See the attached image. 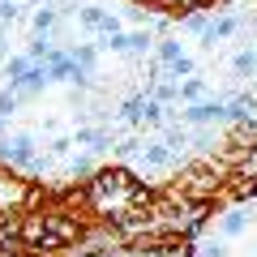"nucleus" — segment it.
<instances>
[{
	"instance_id": "obj_1",
	"label": "nucleus",
	"mask_w": 257,
	"mask_h": 257,
	"mask_svg": "<svg viewBox=\"0 0 257 257\" xmlns=\"http://www.w3.org/2000/svg\"><path fill=\"white\" fill-rule=\"evenodd\" d=\"M142 202H150V189L133 172H124V167H103L86 184V206L94 214H103L107 223L133 214V206H142Z\"/></svg>"
},
{
	"instance_id": "obj_2",
	"label": "nucleus",
	"mask_w": 257,
	"mask_h": 257,
	"mask_svg": "<svg viewBox=\"0 0 257 257\" xmlns=\"http://www.w3.org/2000/svg\"><path fill=\"white\" fill-rule=\"evenodd\" d=\"M77 236H82V223L69 214H22L18 219V244L30 253H60Z\"/></svg>"
},
{
	"instance_id": "obj_3",
	"label": "nucleus",
	"mask_w": 257,
	"mask_h": 257,
	"mask_svg": "<svg viewBox=\"0 0 257 257\" xmlns=\"http://www.w3.org/2000/svg\"><path fill=\"white\" fill-rule=\"evenodd\" d=\"M214 120H227V103L223 99H197V103H184V111H180V124H193V128L214 124Z\"/></svg>"
},
{
	"instance_id": "obj_4",
	"label": "nucleus",
	"mask_w": 257,
	"mask_h": 257,
	"mask_svg": "<svg viewBox=\"0 0 257 257\" xmlns=\"http://www.w3.org/2000/svg\"><path fill=\"white\" fill-rule=\"evenodd\" d=\"M35 155H39V146H35L30 133H18V138H5V142H0V163H5V167H22V172H26Z\"/></svg>"
},
{
	"instance_id": "obj_5",
	"label": "nucleus",
	"mask_w": 257,
	"mask_h": 257,
	"mask_svg": "<svg viewBox=\"0 0 257 257\" xmlns=\"http://www.w3.org/2000/svg\"><path fill=\"white\" fill-rule=\"evenodd\" d=\"M47 82H52L47 64H43V60H35V64L26 69V77H22L13 90H18V99H35V94H43V90H47Z\"/></svg>"
},
{
	"instance_id": "obj_6",
	"label": "nucleus",
	"mask_w": 257,
	"mask_h": 257,
	"mask_svg": "<svg viewBox=\"0 0 257 257\" xmlns=\"http://www.w3.org/2000/svg\"><path fill=\"white\" fill-rule=\"evenodd\" d=\"M133 163H138V167H172L176 163V150L167 146V142H146V146L133 155Z\"/></svg>"
},
{
	"instance_id": "obj_7",
	"label": "nucleus",
	"mask_w": 257,
	"mask_h": 257,
	"mask_svg": "<svg viewBox=\"0 0 257 257\" xmlns=\"http://www.w3.org/2000/svg\"><path fill=\"white\" fill-rule=\"evenodd\" d=\"M73 146H86L90 155H99V150H111V133H107V128H77Z\"/></svg>"
},
{
	"instance_id": "obj_8",
	"label": "nucleus",
	"mask_w": 257,
	"mask_h": 257,
	"mask_svg": "<svg viewBox=\"0 0 257 257\" xmlns=\"http://www.w3.org/2000/svg\"><path fill=\"white\" fill-rule=\"evenodd\" d=\"M244 227H248V214L240 210V206L223 210V219H219V236H223V240H236V236H244Z\"/></svg>"
},
{
	"instance_id": "obj_9",
	"label": "nucleus",
	"mask_w": 257,
	"mask_h": 257,
	"mask_svg": "<svg viewBox=\"0 0 257 257\" xmlns=\"http://www.w3.org/2000/svg\"><path fill=\"white\" fill-rule=\"evenodd\" d=\"M69 56H73V64L82 69V73H94L103 52H99V43H73V47H69Z\"/></svg>"
},
{
	"instance_id": "obj_10",
	"label": "nucleus",
	"mask_w": 257,
	"mask_h": 257,
	"mask_svg": "<svg viewBox=\"0 0 257 257\" xmlns=\"http://www.w3.org/2000/svg\"><path fill=\"white\" fill-rule=\"evenodd\" d=\"M56 26H60V9H52V5H39V9L30 13V30H35V35H52Z\"/></svg>"
},
{
	"instance_id": "obj_11",
	"label": "nucleus",
	"mask_w": 257,
	"mask_h": 257,
	"mask_svg": "<svg viewBox=\"0 0 257 257\" xmlns=\"http://www.w3.org/2000/svg\"><path fill=\"white\" fill-rule=\"evenodd\" d=\"M206 77H197V73H189V77H180L176 82V94H180V103H197V99H206Z\"/></svg>"
},
{
	"instance_id": "obj_12",
	"label": "nucleus",
	"mask_w": 257,
	"mask_h": 257,
	"mask_svg": "<svg viewBox=\"0 0 257 257\" xmlns=\"http://www.w3.org/2000/svg\"><path fill=\"white\" fill-rule=\"evenodd\" d=\"M184 30H189V35H197L202 39V47H214V35H210V18H206V13H184Z\"/></svg>"
},
{
	"instance_id": "obj_13",
	"label": "nucleus",
	"mask_w": 257,
	"mask_h": 257,
	"mask_svg": "<svg viewBox=\"0 0 257 257\" xmlns=\"http://www.w3.org/2000/svg\"><path fill=\"white\" fill-rule=\"evenodd\" d=\"M159 69H163V73L172 77V82H180V77L197 73V60H193L189 52H180V56H172V60H167V64H159Z\"/></svg>"
},
{
	"instance_id": "obj_14",
	"label": "nucleus",
	"mask_w": 257,
	"mask_h": 257,
	"mask_svg": "<svg viewBox=\"0 0 257 257\" xmlns=\"http://www.w3.org/2000/svg\"><path fill=\"white\" fill-rule=\"evenodd\" d=\"M30 56H5V69H0V73H5V86H18L22 77H26V69H30Z\"/></svg>"
},
{
	"instance_id": "obj_15",
	"label": "nucleus",
	"mask_w": 257,
	"mask_h": 257,
	"mask_svg": "<svg viewBox=\"0 0 257 257\" xmlns=\"http://www.w3.org/2000/svg\"><path fill=\"white\" fill-rule=\"evenodd\" d=\"M146 99H150V94H133V99H124V103H120V120H124V124H133V128H142Z\"/></svg>"
},
{
	"instance_id": "obj_16",
	"label": "nucleus",
	"mask_w": 257,
	"mask_h": 257,
	"mask_svg": "<svg viewBox=\"0 0 257 257\" xmlns=\"http://www.w3.org/2000/svg\"><path fill=\"white\" fill-rule=\"evenodd\" d=\"M231 69H236V77H257V47H240L231 56Z\"/></svg>"
},
{
	"instance_id": "obj_17",
	"label": "nucleus",
	"mask_w": 257,
	"mask_h": 257,
	"mask_svg": "<svg viewBox=\"0 0 257 257\" xmlns=\"http://www.w3.org/2000/svg\"><path fill=\"white\" fill-rule=\"evenodd\" d=\"M240 30V18L236 13H223V18H210V35H214V43H219V39H231Z\"/></svg>"
},
{
	"instance_id": "obj_18",
	"label": "nucleus",
	"mask_w": 257,
	"mask_h": 257,
	"mask_svg": "<svg viewBox=\"0 0 257 257\" xmlns=\"http://www.w3.org/2000/svg\"><path fill=\"white\" fill-rule=\"evenodd\" d=\"M150 99H155V103H163V107L180 103V94H176V82H172V77H167V82H155V86H150Z\"/></svg>"
},
{
	"instance_id": "obj_19",
	"label": "nucleus",
	"mask_w": 257,
	"mask_h": 257,
	"mask_svg": "<svg viewBox=\"0 0 257 257\" xmlns=\"http://www.w3.org/2000/svg\"><path fill=\"white\" fill-rule=\"evenodd\" d=\"M18 107H22L18 90H13V86H0V116H5V120H13V116H18Z\"/></svg>"
},
{
	"instance_id": "obj_20",
	"label": "nucleus",
	"mask_w": 257,
	"mask_h": 257,
	"mask_svg": "<svg viewBox=\"0 0 257 257\" xmlns=\"http://www.w3.org/2000/svg\"><path fill=\"white\" fill-rule=\"evenodd\" d=\"M52 35H35V39H30V43H26V56H30V60H47V52H52Z\"/></svg>"
},
{
	"instance_id": "obj_21",
	"label": "nucleus",
	"mask_w": 257,
	"mask_h": 257,
	"mask_svg": "<svg viewBox=\"0 0 257 257\" xmlns=\"http://www.w3.org/2000/svg\"><path fill=\"white\" fill-rule=\"evenodd\" d=\"M155 47V30H128V52H142L146 56Z\"/></svg>"
},
{
	"instance_id": "obj_22",
	"label": "nucleus",
	"mask_w": 257,
	"mask_h": 257,
	"mask_svg": "<svg viewBox=\"0 0 257 257\" xmlns=\"http://www.w3.org/2000/svg\"><path fill=\"white\" fill-rule=\"evenodd\" d=\"M197 257H227V244H223V240H214V244H202V248H197Z\"/></svg>"
},
{
	"instance_id": "obj_23",
	"label": "nucleus",
	"mask_w": 257,
	"mask_h": 257,
	"mask_svg": "<svg viewBox=\"0 0 257 257\" xmlns=\"http://www.w3.org/2000/svg\"><path fill=\"white\" fill-rule=\"evenodd\" d=\"M5 124H9V120H5V116H0V133H5Z\"/></svg>"
},
{
	"instance_id": "obj_24",
	"label": "nucleus",
	"mask_w": 257,
	"mask_h": 257,
	"mask_svg": "<svg viewBox=\"0 0 257 257\" xmlns=\"http://www.w3.org/2000/svg\"><path fill=\"white\" fill-rule=\"evenodd\" d=\"M202 5H210V0H202Z\"/></svg>"
},
{
	"instance_id": "obj_25",
	"label": "nucleus",
	"mask_w": 257,
	"mask_h": 257,
	"mask_svg": "<svg viewBox=\"0 0 257 257\" xmlns=\"http://www.w3.org/2000/svg\"><path fill=\"white\" fill-rule=\"evenodd\" d=\"M0 5H5V0H0Z\"/></svg>"
},
{
	"instance_id": "obj_26",
	"label": "nucleus",
	"mask_w": 257,
	"mask_h": 257,
	"mask_svg": "<svg viewBox=\"0 0 257 257\" xmlns=\"http://www.w3.org/2000/svg\"><path fill=\"white\" fill-rule=\"evenodd\" d=\"M150 5H155V0H150Z\"/></svg>"
}]
</instances>
